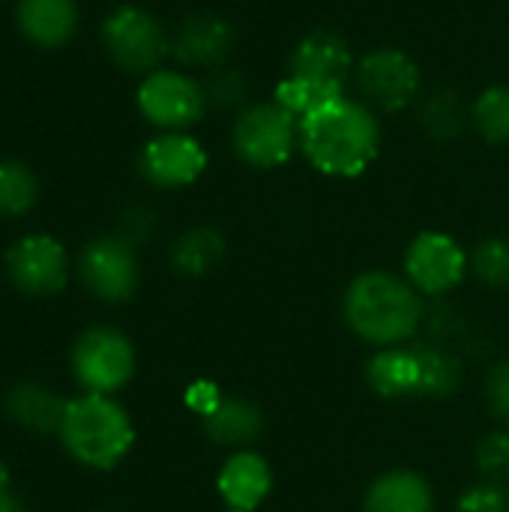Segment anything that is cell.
Masks as SVG:
<instances>
[{"mask_svg":"<svg viewBox=\"0 0 509 512\" xmlns=\"http://www.w3.org/2000/svg\"><path fill=\"white\" fill-rule=\"evenodd\" d=\"M468 123H471V108H465L456 90H447V87L432 90L420 105V126L438 144L456 141Z\"/></svg>","mask_w":509,"mask_h":512,"instance_id":"obj_22","label":"cell"},{"mask_svg":"<svg viewBox=\"0 0 509 512\" xmlns=\"http://www.w3.org/2000/svg\"><path fill=\"white\" fill-rule=\"evenodd\" d=\"M231 150L252 168H282L300 150V123L279 102L249 105L231 126Z\"/></svg>","mask_w":509,"mask_h":512,"instance_id":"obj_5","label":"cell"},{"mask_svg":"<svg viewBox=\"0 0 509 512\" xmlns=\"http://www.w3.org/2000/svg\"><path fill=\"white\" fill-rule=\"evenodd\" d=\"M471 276L486 288L509 291V237H486L471 249Z\"/></svg>","mask_w":509,"mask_h":512,"instance_id":"obj_27","label":"cell"},{"mask_svg":"<svg viewBox=\"0 0 509 512\" xmlns=\"http://www.w3.org/2000/svg\"><path fill=\"white\" fill-rule=\"evenodd\" d=\"M354 66L357 63H354V54H351L345 36H339L336 30L321 27V30L306 33L294 45L291 60H288V75H300V78L345 87Z\"/></svg>","mask_w":509,"mask_h":512,"instance_id":"obj_15","label":"cell"},{"mask_svg":"<svg viewBox=\"0 0 509 512\" xmlns=\"http://www.w3.org/2000/svg\"><path fill=\"white\" fill-rule=\"evenodd\" d=\"M69 369L81 393L117 396L138 372V351L123 330L93 324L75 336L69 348Z\"/></svg>","mask_w":509,"mask_h":512,"instance_id":"obj_4","label":"cell"},{"mask_svg":"<svg viewBox=\"0 0 509 512\" xmlns=\"http://www.w3.org/2000/svg\"><path fill=\"white\" fill-rule=\"evenodd\" d=\"M153 231H156V213L150 207H129L120 216L117 237H123L132 246H141V243H147L153 237Z\"/></svg>","mask_w":509,"mask_h":512,"instance_id":"obj_32","label":"cell"},{"mask_svg":"<svg viewBox=\"0 0 509 512\" xmlns=\"http://www.w3.org/2000/svg\"><path fill=\"white\" fill-rule=\"evenodd\" d=\"M486 405L492 417L501 423V429H509V360H501L486 375Z\"/></svg>","mask_w":509,"mask_h":512,"instance_id":"obj_31","label":"cell"},{"mask_svg":"<svg viewBox=\"0 0 509 512\" xmlns=\"http://www.w3.org/2000/svg\"><path fill=\"white\" fill-rule=\"evenodd\" d=\"M102 45L114 66L132 75H150L171 54V36L162 21L141 6H117L102 21Z\"/></svg>","mask_w":509,"mask_h":512,"instance_id":"obj_6","label":"cell"},{"mask_svg":"<svg viewBox=\"0 0 509 512\" xmlns=\"http://www.w3.org/2000/svg\"><path fill=\"white\" fill-rule=\"evenodd\" d=\"M366 384L378 399L402 402V399H420V348L417 345H393L378 348L366 360Z\"/></svg>","mask_w":509,"mask_h":512,"instance_id":"obj_16","label":"cell"},{"mask_svg":"<svg viewBox=\"0 0 509 512\" xmlns=\"http://www.w3.org/2000/svg\"><path fill=\"white\" fill-rule=\"evenodd\" d=\"M471 123L483 141L509 144V84H492L474 99Z\"/></svg>","mask_w":509,"mask_h":512,"instance_id":"obj_26","label":"cell"},{"mask_svg":"<svg viewBox=\"0 0 509 512\" xmlns=\"http://www.w3.org/2000/svg\"><path fill=\"white\" fill-rule=\"evenodd\" d=\"M9 285L36 300L57 297L69 285V252L54 234H24L3 258Z\"/></svg>","mask_w":509,"mask_h":512,"instance_id":"obj_11","label":"cell"},{"mask_svg":"<svg viewBox=\"0 0 509 512\" xmlns=\"http://www.w3.org/2000/svg\"><path fill=\"white\" fill-rule=\"evenodd\" d=\"M339 96H345V87L312 81V78H300V75H288L285 81L276 84L273 102H279L300 123V120H306L309 114H315L318 108H324L327 102H333Z\"/></svg>","mask_w":509,"mask_h":512,"instance_id":"obj_24","label":"cell"},{"mask_svg":"<svg viewBox=\"0 0 509 512\" xmlns=\"http://www.w3.org/2000/svg\"><path fill=\"white\" fill-rule=\"evenodd\" d=\"M9 492H12V471H9L6 459L0 456V498L9 495Z\"/></svg>","mask_w":509,"mask_h":512,"instance_id":"obj_35","label":"cell"},{"mask_svg":"<svg viewBox=\"0 0 509 512\" xmlns=\"http://www.w3.org/2000/svg\"><path fill=\"white\" fill-rule=\"evenodd\" d=\"M354 81L360 99L372 111H384V114L405 111L417 99L423 84L417 60L402 48H390V45L366 51L354 66Z\"/></svg>","mask_w":509,"mask_h":512,"instance_id":"obj_9","label":"cell"},{"mask_svg":"<svg viewBox=\"0 0 509 512\" xmlns=\"http://www.w3.org/2000/svg\"><path fill=\"white\" fill-rule=\"evenodd\" d=\"M15 24L30 45L54 51L78 33V6L75 0H18Z\"/></svg>","mask_w":509,"mask_h":512,"instance_id":"obj_19","label":"cell"},{"mask_svg":"<svg viewBox=\"0 0 509 512\" xmlns=\"http://www.w3.org/2000/svg\"><path fill=\"white\" fill-rule=\"evenodd\" d=\"M420 348V366H423V378H420V399H447L459 390L462 384V366L459 360L438 348V345H417Z\"/></svg>","mask_w":509,"mask_h":512,"instance_id":"obj_25","label":"cell"},{"mask_svg":"<svg viewBox=\"0 0 509 512\" xmlns=\"http://www.w3.org/2000/svg\"><path fill=\"white\" fill-rule=\"evenodd\" d=\"M138 111L162 132H186L207 111L204 84L177 69H156L138 84Z\"/></svg>","mask_w":509,"mask_h":512,"instance_id":"obj_10","label":"cell"},{"mask_svg":"<svg viewBox=\"0 0 509 512\" xmlns=\"http://www.w3.org/2000/svg\"><path fill=\"white\" fill-rule=\"evenodd\" d=\"M66 396L42 381H18L3 393V414L30 435H57L66 411Z\"/></svg>","mask_w":509,"mask_h":512,"instance_id":"obj_17","label":"cell"},{"mask_svg":"<svg viewBox=\"0 0 509 512\" xmlns=\"http://www.w3.org/2000/svg\"><path fill=\"white\" fill-rule=\"evenodd\" d=\"M300 150L309 165L336 180H354L381 153V120L348 93L300 120Z\"/></svg>","mask_w":509,"mask_h":512,"instance_id":"obj_1","label":"cell"},{"mask_svg":"<svg viewBox=\"0 0 509 512\" xmlns=\"http://www.w3.org/2000/svg\"><path fill=\"white\" fill-rule=\"evenodd\" d=\"M363 512H435V489L432 483L411 471V468H393L378 474L366 495Z\"/></svg>","mask_w":509,"mask_h":512,"instance_id":"obj_20","label":"cell"},{"mask_svg":"<svg viewBox=\"0 0 509 512\" xmlns=\"http://www.w3.org/2000/svg\"><path fill=\"white\" fill-rule=\"evenodd\" d=\"M171 267L186 279H204L225 261V237L213 225L186 228L171 243Z\"/></svg>","mask_w":509,"mask_h":512,"instance_id":"obj_21","label":"cell"},{"mask_svg":"<svg viewBox=\"0 0 509 512\" xmlns=\"http://www.w3.org/2000/svg\"><path fill=\"white\" fill-rule=\"evenodd\" d=\"M216 495L222 498L225 510L258 512L273 495V468L270 459L252 450H234L219 474H216Z\"/></svg>","mask_w":509,"mask_h":512,"instance_id":"obj_14","label":"cell"},{"mask_svg":"<svg viewBox=\"0 0 509 512\" xmlns=\"http://www.w3.org/2000/svg\"><path fill=\"white\" fill-rule=\"evenodd\" d=\"M99 512H114V510H99Z\"/></svg>","mask_w":509,"mask_h":512,"instance_id":"obj_36","label":"cell"},{"mask_svg":"<svg viewBox=\"0 0 509 512\" xmlns=\"http://www.w3.org/2000/svg\"><path fill=\"white\" fill-rule=\"evenodd\" d=\"M402 276L426 300L447 297L471 276V252L447 231H420L405 249Z\"/></svg>","mask_w":509,"mask_h":512,"instance_id":"obj_7","label":"cell"},{"mask_svg":"<svg viewBox=\"0 0 509 512\" xmlns=\"http://www.w3.org/2000/svg\"><path fill=\"white\" fill-rule=\"evenodd\" d=\"M453 512H509V489L501 483L480 480L456 498Z\"/></svg>","mask_w":509,"mask_h":512,"instance_id":"obj_30","label":"cell"},{"mask_svg":"<svg viewBox=\"0 0 509 512\" xmlns=\"http://www.w3.org/2000/svg\"><path fill=\"white\" fill-rule=\"evenodd\" d=\"M474 465H477V474L480 480H489V483H509V429H495L489 432L477 450H474Z\"/></svg>","mask_w":509,"mask_h":512,"instance_id":"obj_29","label":"cell"},{"mask_svg":"<svg viewBox=\"0 0 509 512\" xmlns=\"http://www.w3.org/2000/svg\"><path fill=\"white\" fill-rule=\"evenodd\" d=\"M342 321L375 351L411 345L426 321V297L402 273L366 270L342 294Z\"/></svg>","mask_w":509,"mask_h":512,"instance_id":"obj_2","label":"cell"},{"mask_svg":"<svg viewBox=\"0 0 509 512\" xmlns=\"http://www.w3.org/2000/svg\"><path fill=\"white\" fill-rule=\"evenodd\" d=\"M201 429L207 441L222 450H252L267 429V417L252 399L225 393L222 402L207 417H201Z\"/></svg>","mask_w":509,"mask_h":512,"instance_id":"obj_18","label":"cell"},{"mask_svg":"<svg viewBox=\"0 0 509 512\" xmlns=\"http://www.w3.org/2000/svg\"><path fill=\"white\" fill-rule=\"evenodd\" d=\"M225 512H237V510H225Z\"/></svg>","mask_w":509,"mask_h":512,"instance_id":"obj_37","label":"cell"},{"mask_svg":"<svg viewBox=\"0 0 509 512\" xmlns=\"http://www.w3.org/2000/svg\"><path fill=\"white\" fill-rule=\"evenodd\" d=\"M39 204V177L21 159H0V216L18 219Z\"/></svg>","mask_w":509,"mask_h":512,"instance_id":"obj_23","label":"cell"},{"mask_svg":"<svg viewBox=\"0 0 509 512\" xmlns=\"http://www.w3.org/2000/svg\"><path fill=\"white\" fill-rule=\"evenodd\" d=\"M207 150L189 132H159L138 153L141 177L156 189H183L207 171Z\"/></svg>","mask_w":509,"mask_h":512,"instance_id":"obj_12","label":"cell"},{"mask_svg":"<svg viewBox=\"0 0 509 512\" xmlns=\"http://www.w3.org/2000/svg\"><path fill=\"white\" fill-rule=\"evenodd\" d=\"M81 285L108 306L129 303L141 285V264L132 243L117 234L93 237L75 261Z\"/></svg>","mask_w":509,"mask_h":512,"instance_id":"obj_8","label":"cell"},{"mask_svg":"<svg viewBox=\"0 0 509 512\" xmlns=\"http://www.w3.org/2000/svg\"><path fill=\"white\" fill-rule=\"evenodd\" d=\"M0 512H27V507H24V501L15 495V489H12L9 495L0 498Z\"/></svg>","mask_w":509,"mask_h":512,"instance_id":"obj_34","label":"cell"},{"mask_svg":"<svg viewBox=\"0 0 509 512\" xmlns=\"http://www.w3.org/2000/svg\"><path fill=\"white\" fill-rule=\"evenodd\" d=\"M222 390H219V384H213V381H195V384H189L186 387V408L195 414V417H207L219 402H222Z\"/></svg>","mask_w":509,"mask_h":512,"instance_id":"obj_33","label":"cell"},{"mask_svg":"<svg viewBox=\"0 0 509 512\" xmlns=\"http://www.w3.org/2000/svg\"><path fill=\"white\" fill-rule=\"evenodd\" d=\"M237 48V27L216 12H195L180 21L171 36V54L183 66L222 69Z\"/></svg>","mask_w":509,"mask_h":512,"instance_id":"obj_13","label":"cell"},{"mask_svg":"<svg viewBox=\"0 0 509 512\" xmlns=\"http://www.w3.org/2000/svg\"><path fill=\"white\" fill-rule=\"evenodd\" d=\"M204 96H207V108L240 114L249 99V81L243 72L222 66V69H213L210 78L204 81Z\"/></svg>","mask_w":509,"mask_h":512,"instance_id":"obj_28","label":"cell"},{"mask_svg":"<svg viewBox=\"0 0 509 512\" xmlns=\"http://www.w3.org/2000/svg\"><path fill=\"white\" fill-rule=\"evenodd\" d=\"M57 441L75 465L108 474L129 459L138 432L132 414L117 402V396L78 393L66 402Z\"/></svg>","mask_w":509,"mask_h":512,"instance_id":"obj_3","label":"cell"}]
</instances>
